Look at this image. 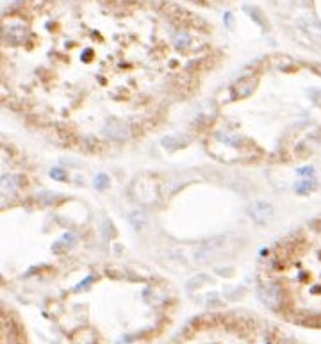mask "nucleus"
<instances>
[{"label":"nucleus","instance_id":"f257e3e1","mask_svg":"<svg viewBox=\"0 0 321 344\" xmlns=\"http://www.w3.org/2000/svg\"><path fill=\"white\" fill-rule=\"evenodd\" d=\"M173 344H284L275 334L248 321H214L186 332Z\"/></svg>","mask_w":321,"mask_h":344}]
</instances>
